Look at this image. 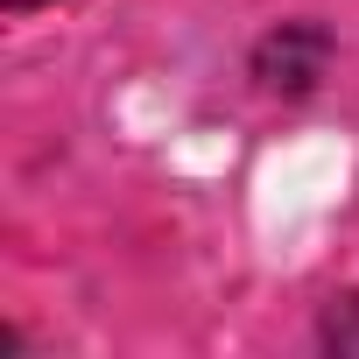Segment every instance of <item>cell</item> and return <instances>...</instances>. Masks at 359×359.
I'll return each instance as SVG.
<instances>
[{
  "mask_svg": "<svg viewBox=\"0 0 359 359\" xmlns=\"http://www.w3.org/2000/svg\"><path fill=\"white\" fill-rule=\"evenodd\" d=\"M8 8H43V0H8Z\"/></svg>",
  "mask_w": 359,
  "mask_h": 359,
  "instance_id": "obj_1",
  "label": "cell"
}]
</instances>
